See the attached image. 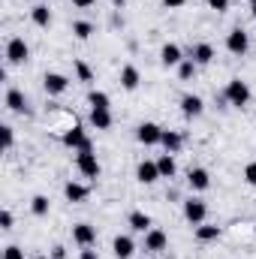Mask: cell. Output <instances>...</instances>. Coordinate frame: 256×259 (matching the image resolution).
<instances>
[{
    "label": "cell",
    "instance_id": "d6986e66",
    "mask_svg": "<svg viewBox=\"0 0 256 259\" xmlns=\"http://www.w3.org/2000/svg\"><path fill=\"white\" fill-rule=\"evenodd\" d=\"M193 61L199 66H208L214 61V46H211V42H196V46H193Z\"/></svg>",
    "mask_w": 256,
    "mask_h": 259
},
{
    "label": "cell",
    "instance_id": "b9f144b4",
    "mask_svg": "<svg viewBox=\"0 0 256 259\" xmlns=\"http://www.w3.org/2000/svg\"><path fill=\"white\" fill-rule=\"evenodd\" d=\"M33 259H52V256H46V253H36V256H33Z\"/></svg>",
    "mask_w": 256,
    "mask_h": 259
},
{
    "label": "cell",
    "instance_id": "ab89813d",
    "mask_svg": "<svg viewBox=\"0 0 256 259\" xmlns=\"http://www.w3.org/2000/svg\"><path fill=\"white\" fill-rule=\"evenodd\" d=\"M250 12H253V18H256V0H250Z\"/></svg>",
    "mask_w": 256,
    "mask_h": 259
},
{
    "label": "cell",
    "instance_id": "f546056e",
    "mask_svg": "<svg viewBox=\"0 0 256 259\" xmlns=\"http://www.w3.org/2000/svg\"><path fill=\"white\" fill-rule=\"evenodd\" d=\"M75 75H78V81H94V72L84 61H75Z\"/></svg>",
    "mask_w": 256,
    "mask_h": 259
},
{
    "label": "cell",
    "instance_id": "7402d4cb",
    "mask_svg": "<svg viewBox=\"0 0 256 259\" xmlns=\"http://www.w3.org/2000/svg\"><path fill=\"white\" fill-rule=\"evenodd\" d=\"M91 127L94 130H112V112L109 109H91Z\"/></svg>",
    "mask_w": 256,
    "mask_h": 259
},
{
    "label": "cell",
    "instance_id": "1f68e13d",
    "mask_svg": "<svg viewBox=\"0 0 256 259\" xmlns=\"http://www.w3.org/2000/svg\"><path fill=\"white\" fill-rule=\"evenodd\" d=\"M3 259H24V250H21L18 244H9V247L3 250Z\"/></svg>",
    "mask_w": 256,
    "mask_h": 259
},
{
    "label": "cell",
    "instance_id": "6da1fadb",
    "mask_svg": "<svg viewBox=\"0 0 256 259\" xmlns=\"http://www.w3.org/2000/svg\"><path fill=\"white\" fill-rule=\"evenodd\" d=\"M250 84L247 81H241V78H232L229 84H226V91H223V100L229 103V106H235V109H244L247 103H250Z\"/></svg>",
    "mask_w": 256,
    "mask_h": 259
},
{
    "label": "cell",
    "instance_id": "277c9868",
    "mask_svg": "<svg viewBox=\"0 0 256 259\" xmlns=\"http://www.w3.org/2000/svg\"><path fill=\"white\" fill-rule=\"evenodd\" d=\"M226 49H229L235 58H244L247 49H250V36H247L241 27H232V30L226 33Z\"/></svg>",
    "mask_w": 256,
    "mask_h": 259
},
{
    "label": "cell",
    "instance_id": "2e32d148",
    "mask_svg": "<svg viewBox=\"0 0 256 259\" xmlns=\"http://www.w3.org/2000/svg\"><path fill=\"white\" fill-rule=\"evenodd\" d=\"M112 250H115L118 259H133V253H136V241H133L130 235H118V238L112 241Z\"/></svg>",
    "mask_w": 256,
    "mask_h": 259
},
{
    "label": "cell",
    "instance_id": "d590c367",
    "mask_svg": "<svg viewBox=\"0 0 256 259\" xmlns=\"http://www.w3.org/2000/svg\"><path fill=\"white\" fill-rule=\"evenodd\" d=\"M52 259H66V247L64 244H55V247H52Z\"/></svg>",
    "mask_w": 256,
    "mask_h": 259
},
{
    "label": "cell",
    "instance_id": "3957f363",
    "mask_svg": "<svg viewBox=\"0 0 256 259\" xmlns=\"http://www.w3.org/2000/svg\"><path fill=\"white\" fill-rule=\"evenodd\" d=\"M27 58H30V46L24 42V36H12L6 42V64L18 66V64H24Z\"/></svg>",
    "mask_w": 256,
    "mask_h": 259
},
{
    "label": "cell",
    "instance_id": "484cf974",
    "mask_svg": "<svg viewBox=\"0 0 256 259\" xmlns=\"http://www.w3.org/2000/svg\"><path fill=\"white\" fill-rule=\"evenodd\" d=\"M88 106H91V109H109L112 100H109L106 91H91V94H88Z\"/></svg>",
    "mask_w": 256,
    "mask_h": 259
},
{
    "label": "cell",
    "instance_id": "9c48e42d",
    "mask_svg": "<svg viewBox=\"0 0 256 259\" xmlns=\"http://www.w3.org/2000/svg\"><path fill=\"white\" fill-rule=\"evenodd\" d=\"M72 241H75L78 247H94V244H97V229H94L91 223H75V226H72Z\"/></svg>",
    "mask_w": 256,
    "mask_h": 259
},
{
    "label": "cell",
    "instance_id": "83f0119b",
    "mask_svg": "<svg viewBox=\"0 0 256 259\" xmlns=\"http://www.w3.org/2000/svg\"><path fill=\"white\" fill-rule=\"evenodd\" d=\"M72 33H75L78 39H91L94 24H91V21H72Z\"/></svg>",
    "mask_w": 256,
    "mask_h": 259
},
{
    "label": "cell",
    "instance_id": "ba28073f",
    "mask_svg": "<svg viewBox=\"0 0 256 259\" xmlns=\"http://www.w3.org/2000/svg\"><path fill=\"white\" fill-rule=\"evenodd\" d=\"M42 88H46L49 97H61L66 88H69V78L61 75V72H46V75H42Z\"/></svg>",
    "mask_w": 256,
    "mask_h": 259
},
{
    "label": "cell",
    "instance_id": "f35d334b",
    "mask_svg": "<svg viewBox=\"0 0 256 259\" xmlns=\"http://www.w3.org/2000/svg\"><path fill=\"white\" fill-rule=\"evenodd\" d=\"M72 3H75V6H78V9H84V6H94V3H97V0H72Z\"/></svg>",
    "mask_w": 256,
    "mask_h": 259
},
{
    "label": "cell",
    "instance_id": "836d02e7",
    "mask_svg": "<svg viewBox=\"0 0 256 259\" xmlns=\"http://www.w3.org/2000/svg\"><path fill=\"white\" fill-rule=\"evenodd\" d=\"M0 229H12V211L9 208L0 211Z\"/></svg>",
    "mask_w": 256,
    "mask_h": 259
},
{
    "label": "cell",
    "instance_id": "4316f807",
    "mask_svg": "<svg viewBox=\"0 0 256 259\" xmlns=\"http://www.w3.org/2000/svg\"><path fill=\"white\" fill-rule=\"evenodd\" d=\"M49 208H52V202H49V196H33V199H30V211H33V214H36V217H46V214H49Z\"/></svg>",
    "mask_w": 256,
    "mask_h": 259
},
{
    "label": "cell",
    "instance_id": "e575fe53",
    "mask_svg": "<svg viewBox=\"0 0 256 259\" xmlns=\"http://www.w3.org/2000/svg\"><path fill=\"white\" fill-rule=\"evenodd\" d=\"M208 6H211L214 12H226V9H229V0H208Z\"/></svg>",
    "mask_w": 256,
    "mask_h": 259
},
{
    "label": "cell",
    "instance_id": "7c38bea8",
    "mask_svg": "<svg viewBox=\"0 0 256 259\" xmlns=\"http://www.w3.org/2000/svg\"><path fill=\"white\" fill-rule=\"evenodd\" d=\"M160 61H163V66H181L184 64L181 46H178V42H166V46L160 49Z\"/></svg>",
    "mask_w": 256,
    "mask_h": 259
},
{
    "label": "cell",
    "instance_id": "603a6c76",
    "mask_svg": "<svg viewBox=\"0 0 256 259\" xmlns=\"http://www.w3.org/2000/svg\"><path fill=\"white\" fill-rule=\"evenodd\" d=\"M130 229H133V232H148V229H154V226H151V217H148L145 211H133V214H130Z\"/></svg>",
    "mask_w": 256,
    "mask_h": 259
},
{
    "label": "cell",
    "instance_id": "30bf717a",
    "mask_svg": "<svg viewBox=\"0 0 256 259\" xmlns=\"http://www.w3.org/2000/svg\"><path fill=\"white\" fill-rule=\"evenodd\" d=\"M136 181H139V184H154V181H160L157 160H142V163L136 166Z\"/></svg>",
    "mask_w": 256,
    "mask_h": 259
},
{
    "label": "cell",
    "instance_id": "4dcf8cb0",
    "mask_svg": "<svg viewBox=\"0 0 256 259\" xmlns=\"http://www.w3.org/2000/svg\"><path fill=\"white\" fill-rule=\"evenodd\" d=\"M0 133H3V148L9 151V148H12V142H15V133H12V127H9V124H3V127H0Z\"/></svg>",
    "mask_w": 256,
    "mask_h": 259
},
{
    "label": "cell",
    "instance_id": "60d3db41",
    "mask_svg": "<svg viewBox=\"0 0 256 259\" xmlns=\"http://www.w3.org/2000/svg\"><path fill=\"white\" fill-rule=\"evenodd\" d=\"M112 3H115V6H124V3H127V0H112Z\"/></svg>",
    "mask_w": 256,
    "mask_h": 259
},
{
    "label": "cell",
    "instance_id": "d4e9b609",
    "mask_svg": "<svg viewBox=\"0 0 256 259\" xmlns=\"http://www.w3.org/2000/svg\"><path fill=\"white\" fill-rule=\"evenodd\" d=\"M220 232H223L220 226H208V223H202V226H196V241H202V244H205V241H217Z\"/></svg>",
    "mask_w": 256,
    "mask_h": 259
},
{
    "label": "cell",
    "instance_id": "5bb4252c",
    "mask_svg": "<svg viewBox=\"0 0 256 259\" xmlns=\"http://www.w3.org/2000/svg\"><path fill=\"white\" fill-rule=\"evenodd\" d=\"M6 109L15 112V115H27V112H30V109H27V100H24V94H21L18 88H9V91H6Z\"/></svg>",
    "mask_w": 256,
    "mask_h": 259
},
{
    "label": "cell",
    "instance_id": "74e56055",
    "mask_svg": "<svg viewBox=\"0 0 256 259\" xmlns=\"http://www.w3.org/2000/svg\"><path fill=\"white\" fill-rule=\"evenodd\" d=\"M78 259H100L97 256V250H91V247H81V256Z\"/></svg>",
    "mask_w": 256,
    "mask_h": 259
},
{
    "label": "cell",
    "instance_id": "f1b7e54d",
    "mask_svg": "<svg viewBox=\"0 0 256 259\" xmlns=\"http://www.w3.org/2000/svg\"><path fill=\"white\" fill-rule=\"evenodd\" d=\"M196 69H199V64H196V61H184V64L178 66V75H181V78H184V81H190L193 75H196Z\"/></svg>",
    "mask_w": 256,
    "mask_h": 259
},
{
    "label": "cell",
    "instance_id": "8fae6325",
    "mask_svg": "<svg viewBox=\"0 0 256 259\" xmlns=\"http://www.w3.org/2000/svg\"><path fill=\"white\" fill-rule=\"evenodd\" d=\"M166 247H169V235H166L163 229H148V232H145V250L163 253Z\"/></svg>",
    "mask_w": 256,
    "mask_h": 259
},
{
    "label": "cell",
    "instance_id": "52a82bcc",
    "mask_svg": "<svg viewBox=\"0 0 256 259\" xmlns=\"http://www.w3.org/2000/svg\"><path fill=\"white\" fill-rule=\"evenodd\" d=\"M136 139L142 142V145H160V139H163V127H157V124H151V121H145V124H139L136 127Z\"/></svg>",
    "mask_w": 256,
    "mask_h": 259
},
{
    "label": "cell",
    "instance_id": "9a60e30c",
    "mask_svg": "<svg viewBox=\"0 0 256 259\" xmlns=\"http://www.w3.org/2000/svg\"><path fill=\"white\" fill-rule=\"evenodd\" d=\"M181 112H184V118H199V115L205 112L202 97H196V94H184V97H181Z\"/></svg>",
    "mask_w": 256,
    "mask_h": 259
},
{
    "label": "cell",
    "instance_id": "d6a6232c",
    "mask_svg": "<svg viewBox=\"0 0 256 259\" xmlns=\"http://www.w3.org/2000/svg\"><path fill=\"white\" fill-rule=\"evenodd\" d=\"M244 181H247L250 187H256V163H247V166H244Z\"/></svg>",
    "mask_w": 256,
    "mask_h": 259
},
{
    "label": "cell",
    "instance_id": "ffe728a7",
    "mask_svg": "<svg viewBox=\"0 0 256 259\" xmlns=\"http://www.w3.org/2000/svg\"><path fill=\"white\" fill-rule=\"evenodd\" d=\"M139 81H142V75H139V69L133 64H127V66H121V88L124 91H136L139 88Z\"/></svg>",
    "mask_w": 256,
    "mask_h": 259
},
{
    "label": "cell",
    "instance_id": "8992f818",
    "mask_svg": "<svg viewBox=\"0 0 256 259\" xmlns=\"http://www.w3.org/2000/svg\"><path fill=\"white\" fill-rule=\"evenodd\" d=\"M184 217H187V223H193V226H202L205 217H208V205H205V199L190 196V199L184 202Z\"/></svg>",
    "mask_w": 256,
    "mask_h": 259
},
{
    "label": "cell",
    "instance_id": "7a4b0ae2",
    "mask_svg": "<svg viewBox=\"0 0 256 259\" xmlns=\"http://www.w3.org/2000/svg\"><path fill=\"white\" fill-rule=\"evenodd\" d=\"M61 142H64L66 148H72V151H94V142L88 139V133H84L81 124H72V127L64 133Z\"/></svg>",
    "mask_w": 256,
    "mask_h": 259
},
{
    "label": "cell",
    "instance_id": "44dd1931",
    "mask_svg": "<svg viewBox=\"0 0 256 259\" xmlns=\"http://www.w3.org/2000/svg\"><path fill=\"white\" fill-rule=\"evenodd\" d=\"M30 21H33L36 27H49V24H52V9H49L46 3H36V6L30 9Z\"/></svg>",
    "mask_w": 256,
    "mask_h": 259
},
{
    "label": "cell",
    "instance_id": "cb8c5ba5",
    "mask_svg": "<svg viewBox=\"0 0 256 259\" xmlns=\"http://www.w3.org/2000/svg\"><path fill=\"white\" fill-rule=\"evenodd\" d=\"M157 169H160V178H175V172H178L175 157H172V154H163V157L157 160Z\"/></svg>",
    "mask_w": 256,
    "mask_h": 259
},
{
    "label": "cell",
    "instance_id": "4fadbf2b",
    "mask_svg": "<svg viewBox=\"0 0 256 259\" xmlns=\"http://www.w3.org/2000/svg\"><path fill=\"white\" fill-rule=\"evenodd\" d=\"M187 184H190V190H196V193L208 190V187H211V175H208V169H202V166L190 169V172H187Z\"/></svg>",
    "mask_w": 256,
    "mask_h": 259
},
{
    "label": "cell",
    "instance_id": "8d00e7d4",
    "mask_svg": "<svg viewBox=\"0 0 256 259\" xmlns=\"http://www.w3.org/2000/svg\"><path fill=\"white\" fill-rule=\"evenodd\" d=\"M184 3H187V0H163V6H166V9H181Z\"/></svg>",
    "mask_w": 256,
    "mask_h": 259
},
{
    "label": "cell",
    "instance_id": "5b68a950",
    "mask_svg": "<svg viewBox=\"0 0 256 259\" xmlns=\"http://www.w3.org/2000/svg\"><path fill=\"white\" fill-rule=\"evenodd\" d=\"M75 169L84 175V178H100V160L94 151H78L75 154Z\"/></svg>",
    "mask_w": 256,
    "mask_h": 259
},
{
    "label": "cell",
    "instance_id": "ac0fdd59",
    "mask_svg": "<svg viewBox=\"0 0 256 259\" xmlns=\"http://www.w3.org/2000/svg\"><path fill=\"white\" fill-rule=\"evenodd\" d=\"M160 145L166 148V154H178V151H181V145H184V136H181V133H175V130H163Z\"/></svg>",
    "mask_w": 256,
    "mask_h": 259
},
{
    "label": "cell",
    "instance_id": "e0dca14e",
    "mask_svg": "<svg viewBox=\"0 0 256 259\" xmlns=\"http://www.w3.org/2000/svg\"><path fill=\"white\" fill-rule=\"evenodd\" d=\"M64 196L69 202H84V199L91 196V187H88V184H78V181H66Z\"/></svg>",
    "mask_w": 256,
    "mask_h": 259
}]
</instances>
